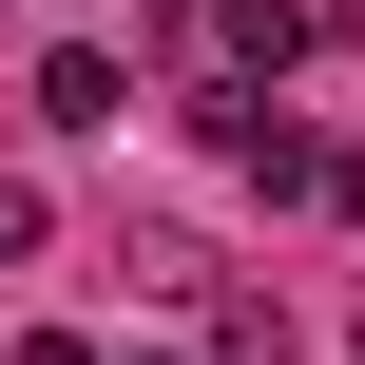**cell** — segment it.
<instances>
[{"instance_id": "6da1fadb", "label": "cell", "mask_w": 365, "mask_h": 365, "mask_svg": "<svg viewBox=\"0 0 365 365\" xmlns=\"http://www.w3.org/2000/svg\"><path fill=\"white\" fill-rule=\"evenodd\" d=\"M115 96H135V77H115L96 38H58V58H38V115H58V135H115Z\"/></svg>"}, {"instance_id": "7a4b0ae2", "label": "cell", "mask_w": 365, "mask_h": 365, "mask_svg": "<svg viewBox=\"0 0 365 365\" xmlns=\"http://www.w3.org/2000/svg\"><path fill=\"white\" fill-rule=\"evenodd\" d=\"M212 365H289V308H269V289H231V308H212Z\"/></svg>"}, {"instance_id": "3957f363", "label": "cell", "mask_w": 365, "mask_h": 365, "mask_svg": "<svg viewBox=\"0 0 365 365\" xmlns=\"http://www.w3.org/2000/svg\"><path fill=\"white\" fill-rule=\"evenodd\" d=\"M0 250H38V173H0Z\"/></svg>"}]
</instances>
